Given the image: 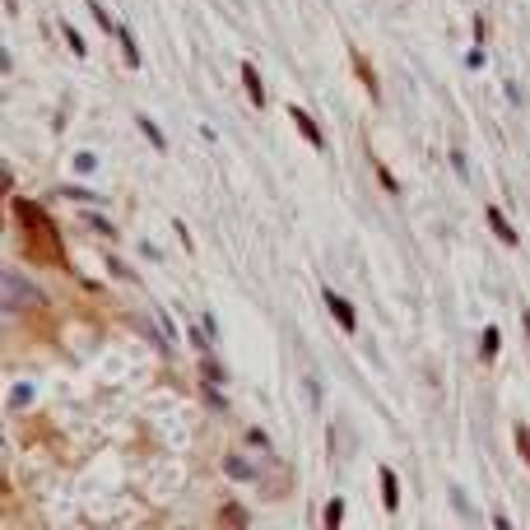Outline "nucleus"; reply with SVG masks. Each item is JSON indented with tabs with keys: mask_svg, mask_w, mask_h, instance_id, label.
Here are the masks:
<instances>
[{
	"mask_svg": "<svg viewBox=\"0 0 530 530\" xmlns=\"http://www.w3.org/2000/svg\"><path fill=\"white\" fill-rule=\"evenodd\" d=\"M15 223L19 233H24V251L28 256H37V265H56V270H65V247H61V233H56V223L47 219V210H37L33 200H24V196H15Z\"/></svg>",
	"mask_w": 530,
	"mask_h": 530,
	"instance_id": "nucleus-1",
	"label": "nucleus"
},
{
	"mask_svg": "<svg viewBox=\"0 0 530 530\" xmlns=\"http://www.w3.org/2000/svg\"><path fill=\"white\" fill-rule=\"evenodd\" d=\"M24 302H28V307H42V293H37V289H28L19 270H5V302H0V307H10V312H19Z\"/></svg>",
	"mask_w": 530,
	"mask_h": 530,
	"instance_id": "nucleus-2",
	"label": "nucleus"
},
{
	"mask_svg": "<svg viewBox=\"0 0 530 530\" xmlns=\"http://www.w3.org/2000/svg\"><path fill=\"white\" fill-rule=\"evenodd\" d=\"M326 307H330V316H335V321H340V330L344 335H354V330H359V316H354V302H349V298H340L335 293V289H326Z\"/></svg>",
	"mask_w": 530,
	"mask_h": 530,
	"instance_id": "nucleus-3",
	"label": "nucleus"
},
{
	"mask_svg": "<svg viewBox=\"0 0 530 530\" xmlns=\"http://www.w3.org/2000/svg\"><path fill=\"white\" fill-rule=\"evenodd\" d=\"M289 121H293L298 130L307 135V144H312V149H326V135H321V126H316V117H312V112H302V108H289Z\"/></svg>",
	"mask_w": 530,
	"mask_h": 530,
	"instance_id": "nucleus-4",
	"label": "nucleus"
},
{
	"mask_svg": "<svg viewBox=\"0 0 530 530\" xmlns=\"http://www.w3.org/2000/svg\"><path fill=\"white\" fill-rule=\"evenodd\" d=\"M484 219H488V228L498 233V242H507V247H516V242H521V233L507 223V214H502L498 205H484Z\"/></svg>",
	"mask_w": 530,
	"mask_h": 530,
	"instance_id": "nucleus-5",
	"label": "nucleus"
},
{
	"mask_svg": "<svg viewBox=\"0 0 530 530\" xmlns=\"http://www.w3.org/2000/svg\"><path fill=\"white\" fill-rule=\"evenodd\" d=\"M242 84H247V98L256 103V108H265V84H261V70L251 61H242Z\"/></svg>",
	"mask_w": 530,
	"mask_h": 530,
	"instance_id": "nucleus-6",
	"label": "nucleus"
},
{
	"mask_svg": "<svg viewBox=\"0 0 530 530\" xmlns=\"http://www.w3.org/2000/svg\"><path fill=\"white\" fill-rule=\"evenodd\" d=\"M382 502H386V512L400 507V479H395V470L382 465Z\"/></svg>",
	"mask_w": 530,
	"mask_h": 530,
	"instance_id": "nucleus-7",
	"label": "nucleus"
},
{
	"mask_svg": "<svg viewBox=\"0 0 530 530\" xmlns=\"http://www.w3.org/2000/svg\"><path fill=\"white\" fill-rule=\"evenodd\" d=\"M349 61H354V75L363 79V89H368V94H373V98L382 94V89H377V70H373V65H368V56H363V51H354Z\"/></svg>",
	"mask_w": 530,
	"mask_h": 530,
	"instance_id": "nucleus-8",
	"label": "nucleus"
},
{
	"mask_svg": "<svg viewBox=\"0 0 530 530\" xmlns=\"http://www.w3.org/2000/svg\"><path fill=\"white\" fill-rule=\"evenodd\" d=\"M135 126H140V135H144L149 144H154V149H168V135L158 130V121L149 117V112H140V117H135Z\"/></svg>",
	"mask_w": 530,
	"mask_h": 530,
	"instance_id": "nucleus-9",
	"label": "nucleus"
},
{
	"mask_svg": "<svg viewBox=\"0 0 530 530\" xmlns=\"http://www.w3.org/2000/svg\"><path fill=\"white\" fill-rule=\"evenodd\" d=\"M117 42H121V56H126V65H140V47H135V33L126 28H117Z\"/></svg>",
	"mask_w": 530,
	"mask_h": 530,
	"instance_id": "nucleus-10",
	"label": "nucleus"
},
{
	"mask_svg": "<svg viewBox=\"0 0 530 530\" xmlns=\"http://www.w3.org/2000/svg\"><path fill=\"white\" fill-rule=\"evenodd\" d=\"M373 172H377V182H382V187H386L391 196H400V182L391 177V168H386V163H382V158H377V154H373Z\"/></svg>",
	"mask_w": 530,
	"mask_h": 530,
	"instance_id": "nucleus-11",
	"label": "nucleus"
},
{
	"mask_svg": "<svg viewBox=\"0 0 530 530\" xmlns=\"http://www.w3.org/2000/svg\"><path fill=\"white\" fill-rule=\"evenodd\" d=\"M200 377H205V386L214 391V386H219V382H223V368H219V363H214V359H200Z\"/></svg>",
	"mask_w": 530,
	"mask_h": 530,
	"instance_id": "nucleus-12",
	"label": "nucleus"
},
{
	"mask_svg": "<svg viewBox=\"0 0 530 530\" xmlns=\"http://www.w3.org/2000/svg\"><path fill=\"white\" fill-rule=\"evenodd\" d=\"M498 340H502V335H498V326H488V330H484V340H479V354H484V359H493V354H498Z\"/></svg>",
	"mask_w": 530,
	"mask_h": 530,
	"instance_id": "nucleus-13",
	"label": "nucleus"
},
{
	"mask_svg": "<svg viewBox=\"0 0 530 530\" xmlns=\"http://www.w3.org/2000/svg\"><path fill=\"white\" fill-rule=\"evenodd\" d=\"M89 10H94V19H98V24H103V33H117V28H121V24H117V19H112L108 10L98 5V0H89Z\"/></svg>",
	"mask_w": 530,
	"mask_h": 530,
	"instance_id": "nucleus-14",
	"label": "nucleus"
},
{
	"mask_svg": "<svg viewBox=\"0 0 530 530\" xmlns=\"http://www.w3.org/2000/svg\"><path fill=\"white\" fill-rule=\"evenodd\" d=\"M61 33H65V42H70V51H75V56H84V51H89V47H84V37H79L70 24H61Z\"/></svg>",
	"mask_w": 530,
	"mask_h": 530,
	"instance_id": "nucleus-15",
	"label": "nucleus"
},
{
	"mask_svg": "<svg viewBox=\"0 0 530 530\" xmlns=\"http://www.w3.org/2000/svg\"><path fill=\"white\" fill-rule=\"evenodd\" d=\"M28 400H33V386H15V391H10V409H24Z\"/></svg>",
	"mask_w": 530,
	"mask_h": 530,
	"instance_id": "nucleus-16",
	"label": "nucleus"
},
{
	"mask_svg": "<svg viewBox=\"0 0 530 530\" xmlns=\"http://www.w3.org/2000/svg\"><path fill=\"white\" fill-rule=\"evenodd\" d=\"M61 196H70V200H103V196L89 191V187H70V191H61Z\"/></svg>",
	"mask_w": 530,
	"mask_h": 530,
	"instance_id": "nucleus-17",
	"label": "nucleus"
},
{
	"mask_svg": "<svg viewBox=\"0 0 530 530\" xmlns=\"http://www.w3.org/2000/svg\"><path fill=\"white\" fill-rule=\"evenodd\" d=\"M84 223H89V228H98V233H117V228H112V223H108V219H103V214H84Z\"/></svg>",
	"mask_w": 530,
	"mask_h": 530,
	"instance_id": "nucleus-18",
	"label": "nucleus"
},
{
	"mask_svg": "<svg viewBox=\"0 0 530 530\" xmlns=\"http://www.w3.org/2000/svg\"><path fill=\"white\" fill-rule=\"evenodd\" d=\"M340 521H344V502L335 498V502L326 507V526H340Z\"/></svg>",
	"mask_w": 530,
	"mask_h": 530,
	"instance_id": "nucleus-19",
	"label": "nucleus"
},
{
	"mask_svg": "<svg viewBox=\"0 0 530 530\" xmlns=\"http://www.w3.org/2000/svg\"><path fill=\"white\" fill-rule=\"evenodd\" d=\"M75 168H79V172H94V168H98V158L84 149V154H75Z\"/></svg>",
	"mask_w": 530,
	"mask_h": 530,
	"instance_id": "nucleus-20",
	"label": "nucleus"
},
{
	"mask_svg": "<svg viewBox=\"0 0 530 530\" xmlns=\"http://www.w3.org/2000/svg\"><path fill=\"white\" fill-rule=\"evenodd\" d=\"M516 447H521V456H526V465H530V428H516Z\"/></svg>",
	"mask_w": 530,
	"mask_h": 530,
	"instance_id": "nucleus-21",
	"label": "nucleus"
},
{
	"mask_svg": "<svg viewBox=\"0 0 530 530\" xmlns=\"http://www.w3.org/2000/svg\"><path fill=\"white\" fill-rule=\"evenodd\" d=\"M228 475H233V479H251V465H242V461H228Z\"/></svg>",
	"mask_w": 530,
	"mask_h": 530,
	"instance_id": "nucleus-22",
	"label": "nucleus"
},
{
	"mask_svg": "<svg viewBox=\"0 0 530 530\" xmlns=\"http://www.w3.org/2000/svg\"><path fill=\"white\" fill-rule=\"evenodd\" d=\"M521 326H526V335H530V307H526V312H521Z\"/></svg>",
	"mask_w": 530,
	"mask_h": 530,
	"instance_id": "nucleus-23",
	"label": "nucleus"
}]
</instances>
